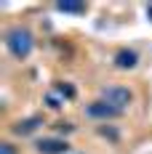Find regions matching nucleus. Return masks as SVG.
<instances>
[{
    "instance_id": "f257e3e1",
    "label": "nucleus",
    "mask_w": 152,
    "mask_h": 154,
    "mask_svg": "<svg viewBox=\"0 0 152 154\" xmlns=\"http://www.w3.org/2000/svg\"><path fill=\"white\" fill-rule=\"evenodd\" d=\"M5 48H8V53L16 61H24L32 53V48H35V37H32V32L27 27L16 24V27H11L5 32Z\"/></svg>"
},
{
    "instance_id": "f03ea898",
    "label": "nucleus",
    "mask_w": 152,
    "mask_h": 154,
    "mask_svg": "<svg viewBox=\"0 0 152 154\" xmlns=\"http://www.w3.org/2000/svg\"><path fill=\"white\" fill-rule=\"evenodd\" d=\"M99 98L107 101V104H112L115 109L125 112V109L134 104V91L125 88V85H104V88L99 91Z\"/></svg>"
},
{
    "instance_id": "7ed1b4c3",
    "label": "nucleus",
    "mask_w": 152,
    "mask_h": 154,
    "mask_svg": "<svg viewBox=\"0 0 152 154\" xmlns=\"http://www.w3.org/2000/svg\"><path fill=\"white\" fill-rule=\"evenodd\" d=\"M83 112H86V117H91V120H104V122H107V120H115V117H120V114H123L120 109H115L112 104H107V101H102V98L86 104Z\"/></svg>"
},
{
    "instance_id": "20e7f679",
    "label": "nucleus",
    "mask_w": 152,
    "mask_h": 154,
    "mask_svg": "<svg viewBox=\"0 0 152 154\" xmlns=\"http://www.w3.org/2000/svg\"><path fill=\"white\" fill-rule=\"evenodd\" d=\"M35 149L40 154H67L70 152V143L61 138H40L35 143Z\"/></svg>"
},
{
    "instance_id": "39448f33",
    "label": "nucleus",
    "mask_w": 152,
    "mask_h": 154,
    "mask_svg": "<svg viewBox=\"0 0 152 154\" xmlns=\"http://www.w3.org/2000/svg\"><path fill=\"white\" fill-rule=\"evenodd\" d=\"M112 64H115L118 69H136L139 53H136V51H131V48H123V51H118V53H115Z\"/></svg>"
},
{
    "instance_id": "423d86ee",
    "label": "nucleus",
    "mask_w": 152,
    "mask_h": 154,
    "mask_svg": "<svg viewBox=\"0 0 152 154\" xmlns=\"http://www.w3.org/2000/svg\"><path fill=\"white\" fill-rule=\"evenodd\" d=\"M40 125H43V117H24V120H19L16 125H11V130H14L16 136H30Z\"/></svg>"
},
{
    "instance_id": "0eeeda50",
    "label": "nucleus",
    "mask_w": 152,
    "mask_h": 154,
    "mask_svg": "<svg viewBox=\"0 0 152 154\" xmlns=\"http://www.w3.org/2000/svg\"><path fill=\"white\" fill-rule=\"evenodd\" d=\"M56 11H61V14H86L88 11V5L86 3H56Z\"/></svg>"
},
{
    "instance_id": "6e6552de",
    "label": "nucleus",
    "mask_w": 152,
    "mask_h": 154,
    "mask_svg": "<svg viewBox=\"0 0 152 154\" xmlns=\"http://www.w3.org/2000/svg\"><path fill=\"white\" fill-rule=\"evenodd\" d=\"M53 93H59V96H64L67 101H72V98L77 96V91L72 88V85H70V82H56V85H53Z\"/></svg>"
},
{
    "instance_id": "1a4fd4ad",
    "label": "nucleus",
    "mask_w": 152,
    "mask_h": 154,
    "mask_svg": "<svg viewBox=\"0 0 152 154\" xmlns=\"http://www.w3.org/2000/svg\"><path fill=\"white\" fill-rule=\"evenodd\" d=\"M99 136H104V138H109V141H118V138H120V133H118L115 128H99Z\"/></svg>"
},
{
    "instance_id": "9d476101",
    "label": "nucleus",
    "mask_w": 152,
    "mask_h": 154,
    "mask_svg": "<svg viewBox=\"0 0 152 154\" xmlns=\"http://www.w3.org/2000/svg\"><path fill=\"white\" fill-rule=\"evenodd\" d=\"M0 154H19V149H16L11 141H3L0 143Z\"/></svg>"
},
{
    "instance_id": "9b49d317",
    "label": "nucleus",
    "mask_w": 152,
    "mask_h": 154,
    "mask_svg": "<svg viewBox=\"0 0 152 154\" xmlns=\"http://www.w3.org/2000/svg\"><path fill=\"white\" fill-rule=\"evenodd\" d=\"M46 104H48V106H51V109H59L61 104H64V101H59V98H56L53 93H48V96H46Z\"/></svg>"
},
{
    "instance_id": "f8f14e48",
    "label": "nucleus",
    "mask_w": 152,
    "mask_h": 154,
    "mask_svg": "<svg viewBox=\"0 0 152 154\" xmlns=\"http://www.w3.org/2000/svg\"><path fill=\"white\" fill-rule=\"evenodd\" d=\"M56 130H64V133H70V130H75L72 122H56Z\"/></svg>"
},
{
    "instance_id": "ddd939ff",
    "label": "nucleus",
    "mask_w": 152,
    "mask_h": 154,
    "mask_svg": "<svg viewBox=\"0 0 152 154\" xmlns=\"http://www.w3.org/2000/svg\"><path fill=\"white\" fill-rule=\"evenodd\" d=\"M147 16H152V5H147Z\"/></svg>"
}]
</instances>
